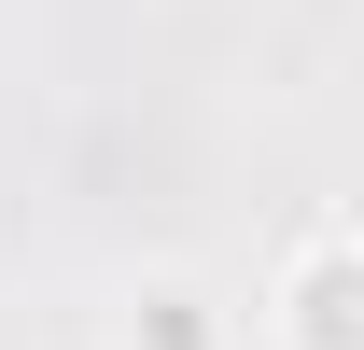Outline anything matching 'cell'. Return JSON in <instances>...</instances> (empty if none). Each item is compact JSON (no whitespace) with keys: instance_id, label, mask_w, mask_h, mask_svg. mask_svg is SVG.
<instances>
[{"instance_id":"obj_1","label":"cell","mask_w":364,"mask_h":350,"mask_svg":"<svg viewBox=\"0 0 364 350\" xmlns=\"http://www.w3.org/2000/svg\"><path fill=\"white\" fill-rule=\"evenodd\" d=\"M280 336L294 350H364V238H322L280 280Z\"/></svg>"},{"instance_id":"obj_2","label":"cell","mask_w":364,"mask_h":350,"mask_svg":"<svg viewBox=\"0 0 364 350\" xmlns=\"http://www.w3.org/2000/svg\"><path fill=\"white\" fill-rule=\"evenodd\" d=\"M140 350H210V295H140Z\"/></svg>"}]
</instances>
